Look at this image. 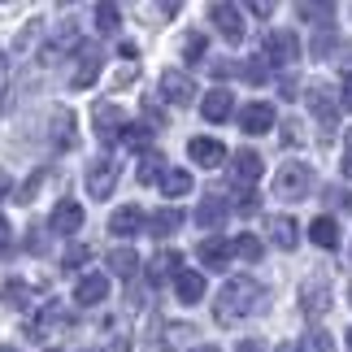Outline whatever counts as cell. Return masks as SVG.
<instances>
[{"instance_id":"6da1fadb","label":"cell","mask_w":352,"mask_h":352,"mask_svg":"<svg viewBox=\"0 0 352 352\" xmlns=\"http://www.w3.org/2000/svg\"><path fill=\"white\" fill-rule=\"evenodd\" d=\"M261 283L248 278V274H239V278H226V287L218 292V305H213V318L222 322V327H231V322L239 318H248L261 309Z\"/></svg>"},{"instance_id":"7a4b0ae2","label":"cell","mask_w":352,"mask_h":352,"mask_svg":"<svg viewBox=\"0 0 352 352\" xmlns=\"http://www.w3.org/2000/svg\"><path fill=\"white\" fill-rule=\"evenodd\" d=\"M309 192H314V170L305 161H287L274 179V196L278 200H305Z\"/></svg>"},{"instance_id":"3957f363","label":"cell","mask_w":352,"mask_h":352,"mask_svg":"<svg viewBox=\"0 0 352 352\" xmlns=\"http://www.w3.org/2000/svg\"><path fill=\"white\" fill-rule=\"evenodd\" d=\"M118 161L109 153H100V157H91L87 161V196L91 200H109L113 196V187H118Z\"/></svg>"},{"instance_id":"277c9868","label":"cell","mask_w":352,"mask_h":352,"mask_svg":"<svg viewBox=\"0 0 352 352\" xmlns=\"http://www.w3.org/2000/svg\"><path fill=\"white\" fill-rule=\"evenodd\" d=\"M261 57H265L270 65H292L296 57H300V39H296V31H274V35H265Z\"/></svg>"},{"instance_id":"5b68a950","label":"cell","mask_w":352,"mask_h":352,"mask_svg":"<svg viewBox=\"0 0 352 352\" xmlns=\"http://www.w3.org/2000/svg\"><path fill=\"white\" fill-rule=\"evenodd\" d=\"M61 327H70V314H65V309L52 300V305H44V309H39V314L31 318L26 335H31V340H52V335H57Z\"/></svg>"},{"instance_id":"8992f818","label":"cell","mask_w":352,"mask_h":352,"mask_svg":"<svg viewBox=\"0 0 352 352\" xmlns=\"http://www.w3.org/2000/svg\"><path fill=\"white\" fill-rule=\"evenodd\" d=\"M305 100H309V109H314L322 135H335V126H340V109H335L331 91H327V87H309V91H305Z\"/></svg>"},{"instance_id":"52a82bcc","label":"cell","mask_w":352,"mask_h":352,"mask_svg":"<svg viewBox=\"0 0 352 352\" xmlns=\"http://www.w3.org/2000/svg\"><path fill=\"white\" fill-rule=\"evenodd\" d=\"M239 131H243V135H265V131H274V104H265V100L243 104V109H239Z\"/></svg>"},{"instance_id":"ba28073f","label":"cell","mask_w":352,"mask_h":352,"mask_svg":"<svg viewBox=\"0 0 352 352\" xmlns=\"http://www.w3.org/2000/svg\"><path fill=\"white\" fill-rule=\"evenodd\" d=\"M231 179H235L239 192H252V183L261 179V157H256L252 148H239L231 157Z\"/></svg>"},{"instance_id":"9c48e42d","label":"cell","mask_w":352,"mask_h":352,"mask_svg":"<svg viewBox=\"0 0 352 352\" xmlns=\"http://www.w3.org/2000/svg\"><path fill=\"white\" fill-rule=\"evenodd\" d=\"M209 18L218 22V31L226 35V44H239V39H243V9L239 5H222V0H218V5H209Z\"/></svg>"},{"instance_id":"30bf717a","label":"cell","mask_w":352,"mask_h":352,"mask_svg":"<svg viewBox=\"0 0 352 352\" xmlns=\"http://www.w3.org/2000/svg\"><path fill=\"white\" fill-rule=\"evenodd\" d=\"M74 57H78V65H74V78H70V83H74V91H83V87H91V83L100 78L104 57H100V48H87V44L78 48Z\"/></svg>"},{"instance_id":"8fae6325","label":"cell","mask_w":352,"mask_h":352,"mask_svg":"<svg viewBox=\"0 0 352 352\" xmlns=\"http://www.w3.org/2000/svg\"><path fill=\"white\" fill-rule=\"evenodd\" d=\"M187 157H192L200 170H218L222 161H226V148L218 140H209V135H196V140L187 144Z\"/></svg>"},{"instance_id":"7c38bea8","label":"cell","mask_w":352,"mask_h":352,"mask_svg":"<svg viewBox=\"0 0 352 352\" xmlns=\"http://www.w3.org/2000/svg\"><path fill=\"white\" fill-rule=\"evenodd\" d=\"M52 235H65L70 239L74 231H83V205H78V200H61L57 209H52Z\"/></svg>"},{"instance_id":"4fadbf2b","label":"cell","mask_w":352,"mask_h":352,"mask_svg":"<svg viewBox=\"0 0 352 352\" xmlns=\"http://www.w3.org/2000/svg\"><path fill=\"white\" fill-rule=\"evenodd\" d=\"M196 256H200V265H205V270H226V261L235 256V243H226L222 235H209V239H200Z\"/></svg>"},{"instance_id":"5bb4252c","label":"cell","mask_w":352,"mask_h":352,"mask_svg":"<svg viewBox=\"0 0 352 352\" xmlns=\"http://www.w3.org/2000/svg\"><path fill=\"white\" fill-rule=\"evenodd\" d=\"M161 96H166L170 104H192L196 83H192L183 70H166V74H161Z\"/></svg>"},{"instance_id":"9a60e30c","label":"cell","mask_w":352,"mask_h":352,"mask_svg":"<svg viewBox=\"0 0 352 352\" xmlns=\"http://www.w3.org/2000/svg\"><path fill=\"white\" fill-rule=\"evenodd\" d=\"M183 274V252H157L153 261H148V283H153V287H161V283L166 278H179Z\"/></svg>"},{"instance_id":"2e32d148","label":"cell","mask_w":352,"mask_h":352,"mask_svg":"<svg viewBox=\"0 0 352 352\" xmlns=\"http://www.w3.org/2000/svg\"><path fill=\"white\" fill-rule=\"evenodd\" d=\"M104 296H109V278H104V274H83V278H78V287H74V300L83 305V309H96Z\"/></svg>"},{"instance_id":"e0dca14e","label":"cell","mask_w":352,"mask_h":352,"mask_svg":"<svg viewBox=\"0 0 352 352\" xmlns=\"http://www.w3.org/2000/svg\"><path fill=\"white\" fill-rule=\"evenodd\" d=\"M226 213H231V205H226V196H205L196 205V226H205V231H213V226H222L226 222Z\"/></svg>"},{"instance_id":"ac0fdd59","label":"cell","mask_w":352,"mask_h":352,"mask_svg":"<svg viewBox=\"0 0 352 352\" xmlns=\"http://www.w3.org/2000/svg\"><path fill=\"white\" fill-rule=\"evenodd\" d=\"M200 113H205L209 122H226L235 113V96L226 87H218V91H205V100H200Z\"/></svg>"},{"instance_id":"d6986e66","label":"cell","mask_w":352,"mask_h":352,"mask_svg":"<svg viewBox=\"0 0 352 352\" xmlns=\"http://www.w3.org/2000/svg\"><path fill=\"white\" fill-rule=\"evenodd\" d=\"M144 226H148V222H144V213L135 209V205H122V209L113 213V218H109V231H113L118 239H131V235H140Z\"/></svg>"},{"instance_id":"ffe728a7","label":"cell","mask_w":352,"mask_h":352,"mask_svg":"<svg viewBox=\"0 0 352 352\" xmlns=\"http://www.w3.org/2000/svg\"><path fill=\"white\" fill-rule=\"evenodd\" d=\"M118 126H126V122H122V113H118V104H96V140H100V144L122 140Z\"/></svg>"},{"instance_id":"44dd1931","label":"cell","mask_w":352,"mask_h":352,"mask_svg":"<svg viewBox=\"0 0 352 352\" xmlns=\"http://www.w3.org/2000/svg\"><path fill=\"white\" fill-rule=\"evenodd\" d=\"M300 309H305V318H322L331 309V287L327 283H309L300 292Z\"/></svg>"},{"instance_id":"7402d4cb","label":"cell","mask_w":352,"mask_h":352,"mask_svg":"<svg viewBox=\"0 0 352 352\" xmlns=\"http://www.w3.org/2000/svg\"><path fill=\"white\" fill-rule=\"evenodd\" d=\"M265 226H270V239L278 243V248H296V243H300V226H296L292 218H283V213H274V218H265Z\"/></svg>"},{"instance_id":"603a6c76","label":"cell","mask_w":352,"mask_h":352,"mask_svg":"<svg viewBox=\"0 0 352 352\" xmlns=\"http://www.w3.org/2000/svg\"><path fill=\"white\" fill-rule=\"evenodd\" d=\"M174 292H179L183 305H200V300H205V274H196V270H183V274L174 278Z\"/></svg>"},{"instance_id":"cb8c5ba5","label":"cell","mask_w":352,"mask_h":352,"mask_svg":"<svg viewBox=\"0 0 352 352\" xmlns=\"http://www.w3.org/2000/svg\"><path fill=\"white\" fill-rule=\"evenodd\" d=\"M183 226V209H157L153 218H148V235L153 239H166V235H174Z\"/></svg>"},{"instance_id":"d4e9b609","label":"cell","mask_w":352,"mask_h":352,"mask_svg":"<svg viewBox=\"0 0 352 352\" xmlns=\"http://www.w3.org/2000/svg\"><path fill=\"white\" fill-rule=\"evenodd\" d=\"M309 239H314L318 248H340V226H335V218H327V213L314 218L309 222Z\"/></svg>"},{"instance_id":"484cf974","label":"cell","mask_w":352,"mask_h":352,"mask_svg":"<svg viewBox=\"0 0 352 352\" xmlns=\"http://www.w3.org/2000/svg\"><path fill=\"white\" fill-rule=\"evenodd\" d=\"M148 144H153V126H144V122L122 126V148H131V153H144V157H148Z\"/></svg>"},{"instance_id":"4316f807","label":"cell","mask_w":352,"mask_h":352,"mask_svg":"<svg viewBox=\"0 0 352 352\" xmlns=\"http://www.w3.org/2000/svg\"><path fill=\"white\" fill-rule=\"evenodd\" d=\"M296 13H300L305 22L322 26V31H327V26L335 22V5H318V0H305V5H296Z\"/></svg>"},{"instance_id":"83f0119b","label":"cell","mask_w":352,"mask_h":352,"mask_svg":"<svg viewBox=\"0 0 352 352\" xmlns=\"http://www.w3.org/2000/svg\"><path fill=\"white\" fill-rule=\"evenodd\" d=\"M109 270L118 278H135V270H140V256H135V248H113L109 252Z\"/></svg>"},{"instance_id":"f1b7e54d","label":"cell","mask_w":352,"mask_h":352,"mask_svg":"<svg viewBox=\"0 0 352 352\" xmlns=\"http://www.w3.org/2000/svg\"><path fill=\"white\" fill-rule=\"evenodd\" d=\"M161 192H166V196H187V192H192V174H187V170H166V174H161Z\"/></svg>"},{"instance_id":"f546056e","label":"cell","mask_w":352,"mask_h":352,"mask_svg":"<svg viewBox=\"0 0 352 352\" xmlns=\"http://www.w3.org/2000/svg\"><path fill=\"white\" fill-rule=\"evenodd\" d=\"M91 18H96V31L100 35H113L118 22H122V13H118V5H96V9H91Z\"/></svg>"},{"instance_id":"4dcf8cb0","label":"cell","mask_w":352,"mask_h":352,"mask_svg":"<svg viewBox=\"0 0 352 352\" xmlns=\"http://www.w3.org/2000/svg\"><path fill=\"white\" fill-rule=\"evenodd\" d=\"M161 161H166L161 153H148V157L140 161V183H157L161 174H166V166H161Z\"/></svg>"},{"instance_id":"1f68e13d","label":"cell","mask_w":352,"mask_h":352,"mask_svg":"<svg viewBox=\"0 0 352 352\" xmlns=\"http://www.w3.org/2000/svg\"><path fill=\"white\" fill-rule=\"evenodd\" d=\"M5 305H13V309H26L31 305V287H26V283H5Z\"/></svg>"},{"instance_id":"d6a6232c","label":"cell","mask_w":352,"mask_h":352,"mask_svg":"<svg viewBox=\"0 0 352 352\" xmlns=\"http://www.w3.org/2000/svg\"><path fill=\"white\" fill-rule=\"evenodd\" d=\"M300 352H335V340L327 331H309L305 340H300Z\"/></svg>"},{"instance_id":"836d02e7","label":"cell","mask_w":352,"mask_h":352,"mask_svg":"<svg viewBox=\"0 0 352 352\" xmlns=\"http://www.w3.org/2000/svg\"><path fill=\"white\" fill-rule=\"evenodd\" d=\"M91 256V248L87 243H70V248L61 252V270H83V261Z\"/></svg>"},{"instance_id":"e575fe53","label":"cell","mask_w":352,"mask_h":352,"mask_svg":"<svg viewBox=\"0 0 352 352\" xmlns=\"http://www.w3.org/2000/svg\"><path fill=\"white\" fill-rule=\"evenodd\" d=\"M235 256H243V261H261V239H256V235H239L235 239Z\"/></svg>"},{"instance_id":"d590c367","label":"cell","mask_w":352,"mask_h":352,"mask_svg":"<svg viewBox=\"0 0 352 352\" xmlns=\"http://www.w3.org/2000/svg\"><path fill=\"white\" fill-rule=\"evenodd\" d=\"M140 104H144V126H153V131L166 126V109H161V104H157L153 96H144Z\"/></svg>"},{"instance_id":"8d00e7d4","label":"cell","mask_w":352,"mask_h":352,"mask_svg":"<svg viewBox=\"0 0 352 352\" xmlns=\"http://www.w3.org/2000/svg\"><path fill=\"white\" fill-rule=\"evenodd\" d=\"M205 35H200V31H192V35H187L183 39V61H200V57H205Z\"/></svg>"},{"instance_id":"74e56055","label":"cell","mask_w":352,"mask_h":352,"mask_svg":"<svg viewBox=\"0 0 352 352\" xmlns=\"http://www.w3.org/2000/svg\"><path fill=\"white\" fill-rule=\"evenodd\" d=\"M243 78H248V83H265V78H270V61L261 57V52H256V57L243 65Z\"/></svg>"},{"instance_id":"f35d334b","label":"cell","mask_w":352,"mask_h":352,"mask_svg":"<svg viewBox=\"0 0 352 352\" xmlns=\"http://www.w3.org/2000/svg\"><path fill=\"white\" fill-rule=\"evenodd\" d=\"M44 179H48V170H35L31 179H26V183L18 187V196H13V200H22V205H31V200H35V192H39V183H44Z\"/></svg>"},{"instance_id":"ab89813d","label":"cell","mask_w":352,"mask_h":352,"mask_svg":"<svg viewBox=\"0 0 352 352\" xmlns=\"http://www.w3.org/2000/svg\"><path fill=\"white\" fill-rule=\"evenodd\" d=\"M331 48H335V35H327V31H322V35L314 39V52H318V57H327Z\"/></svg>"},{"instance_id":"60d3db41","label":"cell","mask_w":352,"mask_h":352,"mask_svg":"<svg viewBox=\"0 0 352 352\" xmlns=\"http://www.w3.org/2000/svg\"><path fill=\"white\" fill-rule=\"evenodd\" d=\"M248 13H256V18H270V13H274V5H270V0H252Z\"/></svg>"},{"instance_id":"b9f144b4","label":"cell","mask_w":352,"mask_h":352,"mask_svg":"<svg viewBox=\"0 0 352 352\" xmlns=\"http://www.w3.org/2000/svg\"><path fill=\"white\" fill-rule=\"evenodd\" d=\"M239 213H256V200H252V192H239V205H235Z\"/></svg>"},{"instance_id":"7bdbcfd3","label":"cell","mask_w":352,"mask_h":352,"mask_svg":"<svg viewBox=\"0 0 352 352\" xmlns=\"http://www.w3.org/2000/svg\"><path fill=\"white\" fill-rule=\"evenodd\" d=\"M340 100H344V109H352V74L344 78V87H340Z\"/></svg>"},{"instance_id":"ee69618b","label":"cell","mask_w":352,"mask_h":352,"mask_svg":"<svg viewBox=\"0 0 352 352\" xmlns=\"http://www.w3.org/2000/svg\"><path fill=\"white\" fill-rule=\"evenodd\" d=\"M9 243H13V239H9V222L0 218V252H9Z\"/></svg>"},{"instance_id":"f6af8a7d","label":"cell","mask_w":352,"mask_h":352,"mask_svg":"<svg viewBox=\"0 0 352 352\" xmlns=\"http://www.w3.org/2000/svg\"><path fill=\"white\" fill-rule=\"evenodd\" d=\"M283 100H296V78H283Z\"/></svg>"},{"instance_id":"bcb514c9","label":"cell","mask_w":352,"mask_h":352,"mask_svg":"<svg viewBox=\"0 0 352 352\" xmlns=\"http://www.w3.org/2000/svg\"><path fill=\"white\" fill-rule=\"evenodd\" d=\"M235 352H261V344H256V340H243V344H239Z\"/></svg>"},{"instance_id":"7dc6e473","label":"cell","mask_w":352,"mask_h":352,"mask_svg":"<svg viewBox=\"0 0 352 352\" xmlns=\"http://www.w3.org/2000/svg\"><path fill=\"white\" fill-rule=\"evenodd\" d=\"M344 174H348V179H352V148H348V153H344Z\"/></svg>"},{"instance_id":"c3c4849f","label":"cell","mask_w":352,"mask_h":352,"mask_svg":"<svg viewBox=\"0 0 352 352\" xmlns=\"http://www.w3.org/2000/svg\"><path fill=\"white\" fill-rule=\"evenodd\" d=\"M5 196H9V183H5V179H0V200H5Z\"/></svg>"},{"instance_id":"681fc988","label":"cell","mask_w":352,"mask_h":352,"mask_svg":"<svg viewBox=\"0 0 352 352\" xmlns=\"http://www.w3.org/2000/svg\"><path fill=\"white\" fill-rule=\"evenodd\" d=\"M0 83H5V52H0Z\"/></svg>"},{"instance_id":"f907efd6","label":"cell","mask_w":352,"mask_h":352,"mask_svg":"<svg viewBox=\"0 0 352 352\" xmlns=\"http://www.w3.org/2000/svg\"><path fill=\"white\" fill-rule=\"evenodd\" d=\"M278 352H296V344H283V348H278Z\"/></svg>"},{"instance_id":"816d5d0a","label":"cell","mask_w":352,"mask_h":352,"mask_svg":"<svg viewBox=\"0 0 352 352\" xmlns=\"http://www.w3.org/2000/svg\"><path fill=\"white\" fill-rule=\"evenodd\" d=\"M196 352H218V348H213V344H205V348H196Z\"/></svg>"},{"instance_id":"f5cc1de1","label":"cell","mask_w":352,"mask_h":352,"mask_svg":"<svg viewBox=\"0 0 352 352\" xmlns=\"http://www.w3.org/2000/svg\"><path fill=\"white\" fill-rule=\"evenodd\" d=\"M348 352H352V331H348Z\"/></svg>"},{"instance_id":"db71d44e","label":"cell","mask_w":352,"mask_h":352,"mask_svg":"<svg viewBox=\"0 0 352 352\" xmlns=\"http://www.w3.org/2000/svg\"><path fill=\"white\" fill-rule=\"evenodd\" d=\"M0 352H18V348H0Z\"/></svg>"}]
</instances>
